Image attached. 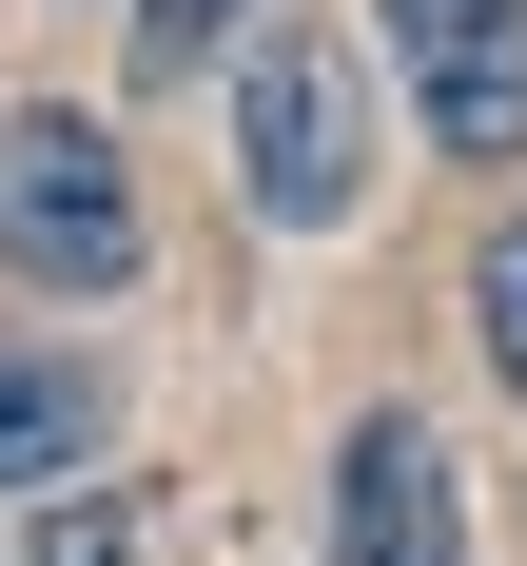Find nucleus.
Here are the masks:
<instances>
[{"mask_svg": "<svg viewBox=\"0 0 527 566\" xmlns=\"http://www.w3.org/2000/svg\"><path fill=\"white\" fill-rule=\"evenodd\" d=\"M234 176H254L274 234H333L351 196H371V98H351L333 20H274V40L234 59Z\"/></svg>", "mask_w": 527, "mask_h": 566, "instance_id": "1", "label": "nucleus"}, {"mask_svg": "<svg viewBox=\"0 0 527 566\" xmlns=\"http://www.w3.org/2000/svg\"><path fill=\"white\" fill-rule=\"evenodd\" d=\"M0 274L20 293H137V157L98 117H0Z\"/></svg>", "mask_w": 527, "mask_h": 566, "instance_id": "2", "label": "nucleus"}, {"mask_svg": "<svg viewBox=\"0 0 527 566\" xmlns=\"http://www.w3.org/2000/svg\"><path fill=\"white\" fill-rule=\"evenodd\" d=\"M333 566H468V509H450V450L410 430V410H371L333 450Z\"/></svg>", "mask_w": 527, "mask_h": 566, "instance_id": "3", "label": "nucleus"}, {"mask_svg": "<svg viewBox=\"0 0 527 566\" xmlns=\"http://www.w3.org/2000/svg\"><path fill=\"white\" fill-rule=\"evenodd\" d=\"M410 59V117H430V157H527V0H468V20H430Z\"/></svg>", "mask_w": 527, "mask_h": 566, "instance_id": "4", "label": "nucleus"}, {"mask_svg": "<svg viewBox=\"0 0 527 566\" xmlns=\"http://www.w3.org/2000/svg\"><path fill=\"white\" fill-rule=\"evenodd\" d=\"M78 450H98V391L59 352H0V489H78Z\"/></svg>", "mask_w": 527, "mask_h": 566, "instance_id": "5", "label": "nucleus"}, {"mask_svg": "<svg viewBox=\"0 0 527 566\" xmlns=\"http://www.w3.org/2000/svg\"><path fill=\"white\" fill-rule=\"evenodd\" d=\"M468 333H488V371L527 391V216H488V254H468Z\"/></svg>", "mask_w": 527, "mask_h": 566, "instance_id": "6", "label": "nucleus"}, {"mask_svg": "<svg viewBox=\"0 0 527 566\" xmlns=\"http://www.w3.org/2000/svg\"><path fill=\"white\" fill-rule=\"evenodd\" d=\"M40 566H157V547H137V509H98V489H78V509L40 527Z\"/></svg>", "mask_w": 527, "mask_h": 566, "instance_id": "7", "label": "nucleus"}, {"mask_svg": "<svg viewBox=\"0 0 527 566\" xmlns=\"http://www.w3.org/2000/svg\"><path fill=\"white\" fill-rule=\"evenodd\" d=\"M234 40V0H137V59H157V78H176V59H215Z\"/></svg>", "mask_w": 527, "mask_h": 566, "instance_id": "8", "label": "nucleus"}]
</instances>
